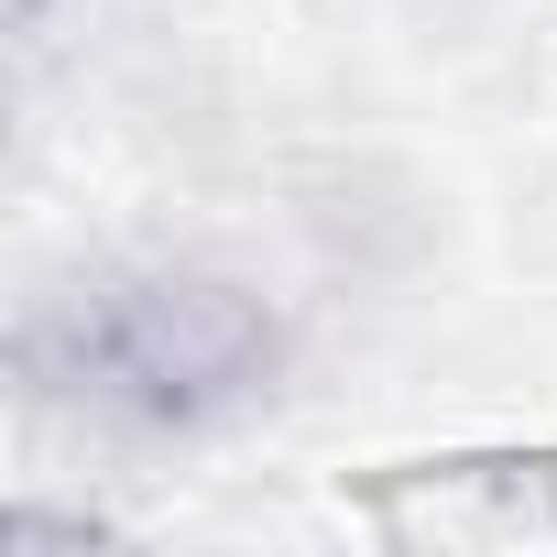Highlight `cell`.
Returning a JSON list of instances; mask_svg holds the SVG:
<instances>
[{
	"instance_id": "6da1fadb",
	"label": "cell",
	"mask_w": 557,
	"mask_h": 557,
	"mask_svg": "<svg viewBox=\"0 0 557 557\" xmlns=\"http://www.w3.org/2000/svg\"><path fill=\"white\" fill-rule=\"evenodd\" d=\"M12 372L45 405H77L99 426L143 437H197L240 405L273 394L285 372V307L262 285L186 251L143 262H88L66 285H45L12 329Z\"/></svg>"
}]
</instances>
